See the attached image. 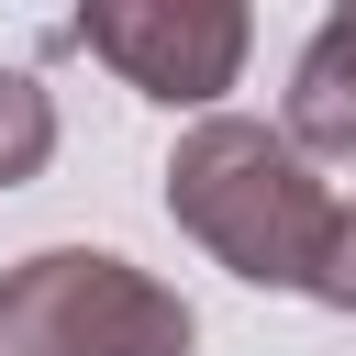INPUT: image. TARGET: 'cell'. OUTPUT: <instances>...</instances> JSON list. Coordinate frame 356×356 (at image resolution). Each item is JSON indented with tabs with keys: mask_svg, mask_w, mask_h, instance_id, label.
Instances as JSON below:
<instances>
[{
	"mask_svg": "<svg viewBox=\"0 0 356 356\" xmlns=\"http://www.w3.org/2000/svg\"><path fill=\"white\" fill-rule=\"evenodd\" d=\"M278 134L323 167V156H356V0H334L312 22V44L289 56V100H278Z\"/></svg>",
	"mask_w": 356,
	"mask_h": 356,
	"instance_id": "cell-4",
	"label": "cell"
},
{
	"mask_svg": "<svg viewBox=\"0 0 356 356\" xmlns=\"http://www.w3.org/2000/svg\"><path fill=\"white\" fill-rule=\"evenodd\" d=\"M44 156H56V100H44L22 67H0V189L44 178Z\"/></svg>",
	"mask_w": 356,
	"mask_h": 356,
	"instance_id": "cell-5",
	"label": "cell"
},
{
	"mask_svg": "<svg viewBox=\"0 0 356 356\" xmlns=\"http://www.w3.org/2000/svg\"><path fill=\"white\" fill-rule=\"evenodd\" d=\"M200 323L111 245H33L0 267V356H189Z\"/></svg>",
	"mask_w": 356,
	"mask_h": 356,
	"instance_id": "cell-2",
	"label": "cell"
},
{
	"mask_svg": "<svg viewBox=\"0 0 356 356\" xmlns=\"http://www.w3.org/2000/svg\"><path fill=\"white\" fill-rule=\"evenodd\" d=\"M312 300L356 312V200H345V222H334V256H323V289H312Z\"/></svg>",
	"mask_w": 356,
	"mask_h": 356,
	"instance_id": "cell-6",
	"label": "cell"
},
{
	"mask_svg": "<svg viewBox=\"0 0 356 356\" xmlns=\"http://www.w3.org/2000/svg\"><path fill=\"white\" fill-rule=\"evenodd\" d=\"M167 222L211 267H234L245 289H323V256H334L345 200L323 189V167L278 122L200 111L178 134V156H167Z\"/></svg>",
	"mask_w": 356,
	"mask_h": 356,
	"instance_id": "cell-1",
	"label": "cell"
},
{
	"mask_svg": "<svg viewBox=\"0 0 356 356\" xmlns=\"http://www.w3.org/2000/svg\"><path fill=\"white\" fill-rule=\"evenodd\" d=\"M67 44H89L122 89H145V100H167V111H200V100H222V89L245 78L256 22H245L234 0H89V11L67 22Z\"/></svg>",
	"mask_w": 356,
	"mask_h": 356,
	"instance_id": "cell-3",
	"label": "cell"
}]
</instances>
